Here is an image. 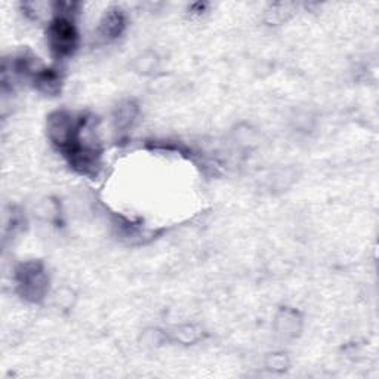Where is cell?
Segmentation results:
<instances>
[{
    "label": "cell",
    "instance_id": "obj_2",
    "mask_svg": "<svg viewBox=\"0 0 379 379\" xmlns=\"http://www.w3.org/2000/svg\"><path fill=\"white\" fill-rule=\"evenodd\" d=\"M21 286H24V292L30 296H41L45 289V276L41 267L36 264H30L20 273Z\"/></svg>",
    "mask_w": 379,
    "mask_h": 379
},
{
    "label": "cell",
    "instance_id": "obj_1",
    "mask_svg": "<svg viewBox=\"0 0 379 379\" xmlns=\"http://www.w3.org/2000/svg\"><path fill=\"white\" fill-rule=\"evenodd\" d=\"M49 41L52 51L58 56L70 55L78 42V33H76L73 23L66 18H56L49 28Z\"/></svg>",
    "mask_w": 379,
    "mask_h": 379
},
{
    "label": "cell",
    "instance_id": "obj_3",
    "mask_svg": "<svg viewBox=\"0 0 379 379\" xmlns=\"http://www.w3.org/2000/svg\"><path fill=\"white\" fill-rule=\"evenodd\" d=\"M125 26L123 15L120 11H111V14L107 15L105 23L103 24V34L110 39V37H116L122 33V28Z\"/></svg>",
    "mask_w": 379,
    "mask_h": 379
}]
</instances>
